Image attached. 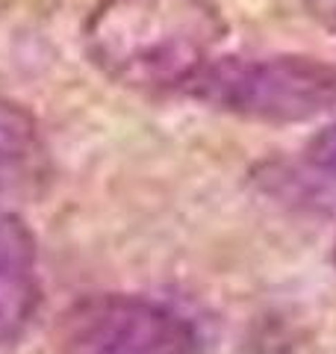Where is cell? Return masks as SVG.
<instances>
[{
  "mask_svg": "<svg viewBox=\"0 0 336 354\" xmlns=\"http://www.w3.org/2000/svg\"><path fill=\"white\" fill-rule=\"evenodd\" d=\"M224 32L212 0H104L86 21V50L124 86L189 88L218 59Z\"/></svg>",
  "mask_w": 336,
  "mask_h": 354,
  "instance_id": "cell-1",
  "label": "cell"
},
{
  "mask_svg": "<svg viewBox=\"0 0 336 354\" xmlns=\"http://www.w3.org/2000/svg\"><path fill=\"white\" fill-rule=\"evenodd\" d=\"M186 92L248 121L301 124L336 106V65L292 53L218 57Z\"/></svg>",
  "mask_w": 336,
  "mask_h": 354,
  "instance_id": "cell-2",
  "label": "cell"
},
{
  "mask_svg": "<svg viewBox=\"0 0 336 354\" xmlns=\"http://www.w3.org/2000/svg\"><path fill=\"white\" fill-rule=\"evenodd\" d=\"M59 354H200L195 325L142 295L80 298L59 325Z\"/></svg>",
  "mask_w": 336,
  "mask_h": 354,
  "instance_id": "cell-3",
  "label": "cell"
},
{
  "mask_svg": "<svg viewBox=\"0 0 336 354\" xmlns=\"http://www.w3.org/2000/svg\"><path fill=\"white\" fill-rule=\"evenodd\" d=\"M39 298L36 239L15 213L0 209V346H12L27 334Z\"/></svg>",
  "mask_w": 336,
  "mask_h": 354,
  "instance_id": "cell-4",
  "label": "cell"
},
{
  "mask_svg": "<svg viewBox=\"0 0 336 354\" xmlns=\"http://www.w3.org/2000/svg\"><path fill=\"white\" fill-rule=\"evenodd\" d=\"M50 183V151L39 121L15 101L0 97V198L30 201Z\"/></svg>",
  "mask_w": 336,
  "mask_h": 354,
  "instance_id": "cell-5",
  "label": "cell"
},
{
  "mask_svg": "<svg viewBox=\"0 0 336 354\" xmlns=\"http://www.w3.org/2000/svg\"><path fill=\"white\" fill-rule=\"evenodd\" d=\"M307 153H310V162L316 165V169L336 177V121L312 136Z\"/></svg>",
  "mask_w": 336,
  "mask_h": 354,
  "instance_id": "cell-6",
  "label": "cell"
},
{
  "mask_svg": "<svg viewBox=\"0 0 336 354\" xmlns=\"http://www.w3.org/2000/svg\"><path fill=\"white\" fill-rule=\"evenodd\" d=\"M310 3L321 18H328V21L336 24V0H310Z\"/></svg>",
  "mask_w": 336,
  "mask_h": 354,
  "instance_id": "cell-7",
  "label": "cell"
}]
</instances>
